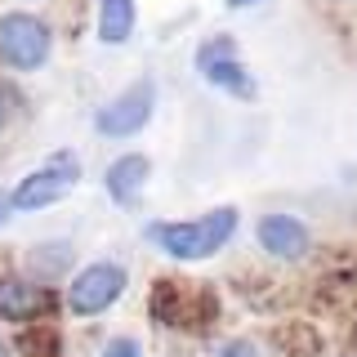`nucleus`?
I'll return each instance as SVG.
<instances>
[{"mask_svg": "<svg viewBox=\"0 0 357 357\" xmlns=\"http://www.w3.org/2000/svg\"><path fill=\"white\" fill-rule=\"evenodd\" d=\"M27 268H31V277H36V286L54 282V277H63L67 268H72V245L67 241H45V245H36V250L27 255Z\"/></svg>", "mask_w": 357, "mask_h": 357, "instance_id": "11", "label": "nucleus"}, {"mask_svg": "<svg viewBox=\"0 0 357 357\" xmlns=\"http://www.w3.org/2000/svg\"><path fill=\"white\" fill-rule=\"evenodd\" d=\"M228 9H255V5H264V0H223Z\"/></svg>", "mask_w": 357, "mask_h": 357, "instance_id": "16", "label": "nucleus"}, {"mask_svg": "<svg viewBox=\"0 0 357 357\" xmlns=\"http://www.w3.org/2000/svg\"><path fill=\"white\" fill-rule=\"evenodd\" d=\"M152 107H156V85H152V76H139V81H130L116 98H107L94 112V130L103 139H134L152 121Z\"/></svg>", "mask_w": 357, "mask_h": 357, "instance_id": "6", "label": "nucleus"}, {"mask_svg": "<svg viewBox=\"0 0 357 357\" xmlns=\"http://www.w3.org/2000/svg\"><path fill=\"white\" fill-rule=\"evenodd\" d=\"M76 183H81V161H76L72 152H54L50 161L40 165V170L22 174L18 183H14V192H9V206H14V215L50 210V206H59V201L72 192Z\"/></svg>", "mask_w": 357, "mask_h": 357, "instance_id": "3", "label": "nucleus"}, {"mask_svg": "<svg viewBox=\"0 0 357 357\" xmlns=\"http://www.w3.org/2000/svg\"><path fill=\"white\" fill-rule=\"evenodd\" d=\"M9 215H14V206H9V192H5V188H0V228H5V223H9Z\"/></svg>", "mask_w": 357, "mask_h": 357, "instance_id": "15", "label": "nucleus"}, {"mask_svg": "<svg viewBox=\"0 0 357 357\" xmlns=\"http://www.w3.org/2000/svg\"><path fill=\"white\" fill-rule=\"evenodd\" d=\"M126 286H130V273L121 264L94 259L67 282V308H72L76 317H103V312L126 295Z\"/></svg>", "mask_w": 357, "mask_h": 357, "instance_id": "4", "label": "nucleus"}, {"mask_svg": "<svg viewBox=\"0 0 357 357\" xmlns=\"http://www.w3.org/2000/svg\"><path fill=\"white\" fill-rule=\"evenodd\" d=\"M103 357H143V344L134 335H116V340L103 344Z\"/></svg>", "mask_w": 357, "mask_h": 357, "instance_id": "13", "label": "nucleus"}, {"mask_svg": "<svg viewBox=\"0 0 357 357\" xmlns=\"http://www.w3.org/2000/svg\"><path fill=\"white\" fill-rule=\"evenodd\" d=\"M255 237H259V245L273 259H282V264H295V259H304L308 255V245H312V232H308V223L299 219V215H264L259 223H255Z\"/></svg>", "mask_w": 357, "mask_h": 357, "instance_id": "7", "label": "nucleus"}, {"mask_svg": "<svg viewBox=\"0 0 357 357\" xmlns=\"http://www.w3.org/2000/svg\"><path fill=\"white\" fill-rule=\"evenodd\" d=\"M192 63H197V72H201L206 85L223 89V94H237V98H255V76H250V67L241 63V50H237L232 36H206L197 45Z\"/></svg>", "mask_w": 357, "mask_h": 357, "instance_id": "5", "label": "nucleus"}, {"mask_svg": "<svg viewBox=\"0 0 357 357\" xmlns=\"http://www.w3.org/2000/svg\"><path fill=\"white\" fill-rule=\"evenodd\" d=\"M219 357H259V349H255L250 340H228V344L219 349Z\"/></svg>", "mask_w": 357, "mask_h": 357, "instance_id": "14", "label": "nucleus"}, {"mask_svg": "<svg viewBox=\"0 0 357 357\" xmlns=\"http://www.w3.org/2000/svg\"><path fill=\"white\" fill-rule=\"evenodd\" d=\"M237 206H215L201 219H174V223H148V241L161 255H170L178 264H201L215 259V255L237 237Z\"/></svg>", "mask_w": 357, "mask_h": 357, "instance_id": "1", "label": "nucleus"}, {"mask_svg": "<svg viewBox=\"0 0 357 357\" xmlns=\"http://www.w3.org/2000/svg\"><path fill=\"white\" fill-rule=\"evenodd\" d=\"M50 308V290L36 286L31 277H14L5 273L0 277V321H36L40 312Z\"/></svg>", "mask_w": 357, "mask_h": 357, "instance_id": "9", "label": "nucleus"}, {"mask_svg": "<svg viewBox=\"0 0 357 357\" xmlns=\"http://www.w3.org/2000/svg\"><path fill=\"white\" fill-rule=\"evenodd\" d=\"M18 107H22V94L9 81H0V134L9 130V121L18 116Z\"/></svg>", "mask_w": 357, "mask_h": 357, "instance_id": "12", "label": "nucleus"}, {"mask_svg": "<svg viewBox=\"0 0 357 357\" xmlns=\"http://www.w3.org/2000/svg\"><path fill=\"white\" fill-rule=\"evenodd\" d=\"M0 357H9V344L5 340H0Z\"/></svg>", "mask_w": 357, "mask_h": 357, "instance_id": "17", "label": "nucleus"}, {"mask_svg": "<svg viewBox=\"0 0 357 357\" xmlns=\"http://www.w3.org/2000/svg\"><path fill=\"white\" fill-rule=\"evenodd\" d=\"M54 54V31L40 14H27V9H9L0 14V63L9 72H40Z\"/></svg>", "mask_w": 357, "mask_h": 357, "instance_id": "2", "label": "nucleus"}, {"mask_svg": "<svg viewBox=\"0 0 357 357\" xmlns=\"http://www.w3.org/2000/svg\"><path fill=\"white\" fill-rule=\"evenodd\" d=\"M98 5V40L103 45H126L139 27V9L134 0H94Z\"/></svg>", "mask_w": 357, "mask_h": 357, "instance_id": "10", "label": "nucleus"}, {"mask_svg": "<svg viewBox=\"0 0 357 357\" xmlns=\"http://www.w3.org/2000/svg\"><path fill=\"white\" fill-rule=\"evenodd\" d=\"M148 174H152V161L143 152H121L103 170V188L121 210H130V206H139L143 188H148Z\"/></svg>", "mask_w": 357, "mask_h": 357, "instance_id": "8", "label": "nucleus"}]
</instances>
